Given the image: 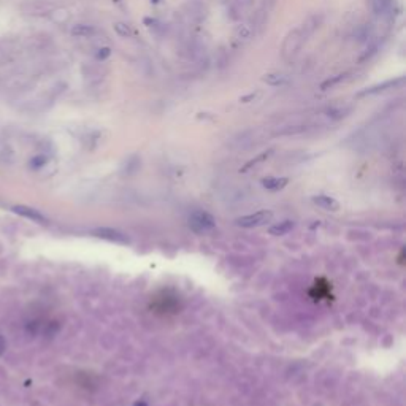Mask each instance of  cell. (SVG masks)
<instances>
[{"instance_id": "cell-1", "label": "cell", "mask_w": 406, "mask_h": 406, "mask_svg": "<svg viewBox=\"0 0 406 406\" xmlns=\"http://www.w3.org/2000/svg\"><path fill=\"white\" fill-rule=\"evenodd\" d=\"M306 40H308V35L305 34L302 26L294 29V31H290L287 35H285V39L283 41L281 57L284 59L285 62L294 61V59L297 57V54H298V51L302 49V46L305 44Z\"/></svg>"}, {"instance_id": "cell-2", "label": "cell", "mask_w": 406, "mask_h": 406, "mask_svg": "<svg viewBox=\"0 0 406 406\" xmlns=\"http://www.w3.org/2000/svg\"><path fill=\"white\" fill-rule=\"evenodd\" d=\"M272 219H273V213L264 209V211H257V213H254V214H247V216L238 217L235 222H237V225H240V227L252 229V227H260V225L270 222Z\"/></svg>"}, {"instance_id": "cell-3", "label": "cell", "mask_w": 406, "mask_h": 406, "mask_svg": "<svg viewBox=\"0 0 406 406\" xmlns=\"http://www.w3.org/2000/svg\"><path fill=\"white\" fill-rule=\"evenodd\" d=\"M216 225L214 217L206 211H195L191 216V227L195 232H208L213 230Z\"/></svg>"}, {"instance_id": "cell-4", "label": "cell", "mask_w": 406, "mask_h": 406, "mask_svg": "<svg viewBox=\"0 0 406 406\" xmlns=\"http://www.w3.org/2000/svg\"><path fill=\"white\" fill-rule=\"evenodd\" d=\"M13 213H16L22 217H27V219H31L34 222H39V224H46L48 219H46V216L41 214L39 209H35V208H31V206H26V205H16V206H13Z\"/></svg>"}, {"instance_id": "cell-5", "label": "cell", "mask_w": 406, "mask_h": 406, "mask_svg": "<svg viewBox=\"0 0 406 406\" xmlns=\"http://www.w3.org/2000/svg\"><path fill=\"white\" fill-rule=\"evenodd\" d=\"M373 13L378 14V16H387L392 18L395 13V0H370Z\"/></svg>"}, {"instance_id": "cell-6", "label": "cell", "mask_w": 406, "mask_h": 406, "mask_svg": "<svg viewBox=\"0 0 406 406\" xmlns=\"http://www.w3.org/2000/svg\"><path fill=\"white\" fill-rule=\"evenodd\" d=\"M92 234L95 237L108 240V242H113V243H121V244L129 243V240H127V237L124 234H121V232H118V230H113V229H107V227L95 229V230H92Z\"/></svg>"}, {"instance_id": "cell-7", "label": "cell", "mask_w": 406, "mask_h": 406, "mask_svg": "<svg viewBox=\"0 0 406 406\" xmlns=\"http://www.w3.org/2000/svg\"><path fill=\"white\" fill-rule=\"evenodd\" d=\"M313 202L325 211H338L340 209V203L333 197H328V195H316V197H313Z\"/></svg>"}, {"instance_id": "cell-8", "label": "cell", "mask_w": 406, "mask_h": 406, "mask_svg": "<svg viewBox=\"0 0 406 406\" xmlns=\"http://www.w3.org/2000/svg\"><path fill=\"white\" fill-rule=\"evenodd\" d=\"M402 81H403V78H400V80H390V81L382 82V84H376L373 87H366V89H364L362 92H359V95H373V94L384 92V91H387V89H394L397 84H400Z\"/></svg>"}, {"instance_id": "cell-9", "label": "cell", "mask_w": 406, "mask_h": 406, "mask_svg": "<svg viewBox=\"0 0 406 406\" xmlns=\"http://www.w3.org/2000/svg\"><path fill=\"white\" fill-rule=\"evenodd\" d=\"M287 183H289L287 178H264L262 179V186L272 192H278V191L284 189V187L287 186Z\"/></svg>"}, {"instance_id": "cell-10", "label": "cell", "mask_w": 406, "mask_h": 406, "mask_svg": "<svg viewBox=\"0 0 406 406\" xmlns=\"http://www.w3.org/2000/svg\"><path fill=\"white\" fill-rule=\"evenodd\" d=\"M187 8H189V18L192 19V21H195V22H200V21H203L205 19V16H206V8L205 6H203L200 2H192V3H189L187 5Z\"/></svg>"}, {"instance_id": "cell-11", "label": "cell", "mask_w": 406, "mask_h": 406, "mask_svg": "<svg viewBox=\"0 0 406 406\" xmlns=\"http://www.w3.org/2000/svg\"><path fill=\"white\" fill-rule=\"evenodd\" d=\"M262 81L267 82L268 86H284L289 82V78L283 73H268L262 78Z\"/></svg>"}, {"instance_id": "cell-12", "label": "cell", "mask_w": 406, "mask_h": 406, "mask_svg": "<svg viewBox=\"0 0 406 406\" xmlns=\"http://www.w3.org/2000/svg\"><path fill=\"white\" fill-rule=\"evenodd\" d=\"M295 227V224L292 222V221H283L280 224H276L273 225V227H270V234L275 235V237H281V235H285V234H289V232Z\"/></svg>"}, {"instance_id": "cell-13", "label": "cell", "mask_w": 406, "mask_h": 406, "mask_svg": "<svg viewBox=\"0 0 406 406\" xmlns=\"http://www.w3.org/2000/svg\"><path fill=\"white\" fill-rule=\"evenodd\" d=\"M306 130V125L303 124H295V125H285V127H281V129H278L275 132V135H280V137H285V135H298V133H303Z\"/></svg>"}, {"instance_id": "cell-14", "label": "cell", "mask_w": 406, "mask_h": 406, "mask_svg": "<svg viewBox=\"0 0 406 406\" xmlns=\"http://www.w3.org/2000/svg\"><path fill=\"white\" fill-rule=\"evenodd\" d=\"M95 34V27L89 24H77L72 27V35L75 37H92Z\"/></svg>"}, {"instance_id": "cell-15", "label": "cell", "mask_w": 406, "mask_h": 406, "mask_svg": "<svg viewBox=\"0 0 406 406\" xmlns=\"http://www.w3.org/2000/svg\"><path fill=\"white\" fill-rule=\"evenodd\" d=\"M370 35H371V27L370 24H362V26H357L356 31H354V37L357 39V41L364 43L366 40H370Z\"/></svg>"}, {"instance_id": "cell-16", "label": "cell", "mask_w": 406, "mask_h": 406, "mask_svg": "<svg viewBox=\"0 0 406 406\" xmlns=\"http://www.w3.org/2000/svg\"><path fill=\"white\" fill-rule=\"evenodd\" d=\"M351 110H352L351 107H332V108L327 110V116L330 119H335V121H338V119L348 116V113Z\"/></svg>"}, {"instance_id": "cell-17", "label": "cell", "mask_w": 406, "mask_h": 406, "mask_svg": "<svg viewBox=\"0 0 406 406\" xmlns=\"http://www.w3.org/2000/svg\"><path fill=\"white\" fill-rule=\"evenodd\" d=\"M272 153H273V151H272V149H270V151H265V153H262V154H259L257 157H255V159H254V161H249V162H247V163L244 165V167L242 168V171H247V170H249V168H252V167H254V165H257V163H260V162H264V161H267V159H268V157H270V156H272Z\"/></svg>"}, {"instance_id": "cell-18", "label": "cell", "mask_w": 406, "mask_h": 406, "mask_svg": "<svg viewBox=\"0 0 406 406\" xmlns=\"http://www.w3.org/2000/svg\"><path fill=\"white\" fill-rule=\"evenodd\" d=\"M344 78H346V75L344 73H341V75H336V77H333V78H328L327 81H324L321 84V89L322 91H327V89H332L333 86H336V84H340L341 81H344Z\"/></svg>"}, {"instance_id": "cell-19", "label": "cell", "mask_w": 406, "mask_h": 406, "mask_svg": "<svg viewBox=\"0 0 406 406\" xmlns=\"http://www.w3.org/2000/svg\"><path fill=\"white\" fill-rule=\"evenodd\" d=\"M115 32L119 37H130L132 35V29H130V26H127L125 22L119 21V22H115Z\"/></svg>"}, {"instance_id": "cell-20", "label": "cell", "mask_w": 406, "mask_h": 406, "mask_svg": "<svg viewBox=\"0 0 406 406\" xmlns=\"http://www.w3.org/2000/svg\"><path fill=\"white\" fill-rule=\"evenodd\" d=\"M252 35V31L247 26H240L237 29V37L240 40H249Z\"/></svg>"}, {"instance_id": "cell-21", "label": "cell", "mask_w": 406, "mask_h": 406, "mask_svg": "<svg viewBox=\"0 0 406 406\" xmlns=\"http://www.w3.org/2000/svg\"><path fill=\"white\" fill-rule=\"evenodd\" d=\"M46 163V157L44 156H37V157H34V159L31 161V167L32 168H40L41 165H44Z\"/></svg>"}, {"instance_id": "cell-22", "label": "cell", "mask_w": 406, "mask_h": 406, "mask_svg": "<svg viewBox=\"0 0 406 406\" xmlns=\"http://www.w3.org/2000/svg\"><path fill=\"white\" fill-rule=\"evenodd\" d=\"M110 56H111V49L108 46H103L97 51V59H99V61H105V59H108Z\"/></svg>"}, {"instance_id": "cell-23", "label": "cell", "mask_w": 406, "mask_h": 406, "mask_svg": "<svg viewBox=\"0 0 406 406\" xmlns=\"http://www.w3.org/2000/svg\"><path fill=\"white\" fill-rule=\"evenodd\" d=\"M260 97V92H251V94H247V95H243L242 99H240V102L242 103H251V102H255Z\"/></svg>"}, {"instance_id": "cell-24", "label": "cell", "mask_w": 406, "mask_h": 406, "mask_svg": "<svg viewBox=\"0 0 406 406\" xmlns=\"http://www.w3.org/2000/svg\"><path fill=\"white\" fill-rule=\"evenodd\" d=\"M5 349H6V341H5V338H3L2 335H0V356L3 354Z\"/></svg>"}, {"instance_id": "cell-25", "label": "cell", "mask_w": 406, "mask_h": 406, "mask_svg": "<svg viewBox=\"0 0 406 406\" xmlns=\"http://www.w3.org/2000/svg\"><path fill=\"white\" fill-rule=\"evenodd\" d=\"M135 406H148V405L145 402H137V403H135Z\"/></svg>"}]
</instances>
